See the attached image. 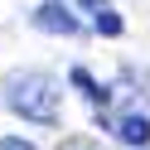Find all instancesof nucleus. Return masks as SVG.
<instances>
[{
	"label": "nucleus",
	"mask_w": 150,
	"mask_h": 150,
	"mask_svg": "<svg viewBox=\"0 0 150 150\" xmlns=\"http://www.w3.org/2000/svg\"><path fill=\"white\" fill-rule=\"evenodd\" d=\"M78 10H97V15H102V10H107V0H78Z\"/></svg>",
	"instance_id": "nucleus-7"
},
{
	"label": "nucleus",
	"mask_w": 150,
	"mask_h": 150,
	"mask_svg": "<svg viewBox=\"0 0 150 150\" xmlns=\"http://www.w3.org/2000/svg\"><path fill=\"white\" fill-rule=\"evenodd\" d=\"M97 34H107V39H116V34H121V15L102 10V15H97Z\"/></svg>",
	"instance_id": "nucleus-5"
},
{
	"label": "nucleus",
	"mask_w": 150,
	"mask_h": 150,
	"mask_svg": "<svg viewBox=\"0 0 150 150\" xmlns=\"http://www.w3.org/2000/svg\"><path fill=\"white\" fill-rule=\"evenodd\" d=\"M10 107L24 121H53L58 116V87H53L44 73H20L10 82Z\"/></svg>",
	"instance_id": "nucleus-1"
},
{
	"label": "nucleus",
	"mask_w": 150,
	"mask_h": 150,
	"mask_svg": "<svg viewBox=\"0 0 150 150\" xmlns=\"http://www.w3.org/2000/svg\"><path fill=\"white\" fill-rule=\"evenodd\" d=\"M68 78H73V87H78V92H82V97H92V102H107V97H111V92H107V87H97V78H92V73H87V68H73V73H68Z\"/></svg>",
	"instance_id": "nucleus-4"
},
{
	"label": "nucleus",
	"mask_w": 150,
	"mask_h": 150,
	"mask_svg": "<svg viewBox=\"0 0 150 150\" xmlns=\"http://www.w3.org/2000/svg\"><path fill=\"white\" fill-rule=\"evenodd\" d=\"M0 150H39V145H29V140H20V136H5V140H0Z\"/></svg>",
	"instance_id": "nucleus-6"
},
{
	"label": "nucleus",
	"mask_w": 150,
	"mask_h": 150,
	"mask_svg": "<svg viewBox=\"0 0 150 150\" xmlns=\"http://www.w3.org/2000/svg\"><path fill=\"white\" fill-rule=\"evenodd\" d=\"M34 24L44 34H78V15L68 5H58V0H44L39 10H34Z\"/></svg>",
	"instance_id": "nucleus-2"
},
{
	"label": "nucleus",
	"mask_w": 150,
	"mask_h": 150,
	"mask_svg": "<svg viewBox=\"0 0 150 150\" xmlns=\"http://www.w3.org/2000/svg\"><path fill=\"white\" fill-rule=\"evenodd\" d=\"M116 136L126 140V145L145 150V145H150V116H140V111H131V116H121V121H116Z\"/></svg>",
	"instance_id": "nucleus-3"
}]
</instances>
